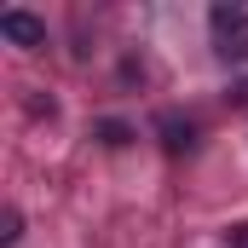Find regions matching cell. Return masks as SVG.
I'll return each instance as SVG.
<instances>
[{
    "label": "cell",
    "mask_w": 248,
    "mask_h": 248,
    "mask_svg": "<svg viewBox=\"0 0 248 248\" xmlns=\"http://www.w3.org/2000/svg\"><path fill=\"white\" fill-rule=\"evenodd\" d=\"M231 248H248V225H237V231H231Z\"/></svg>",
    "instance_id": "8992f818"
},
{
    "label": "cell",
    "mask_w": 248,
    "mask_h": 248,
    "mask_svg": "<svg viewBox=\"0 0 248 248\" xmlns=\"http://www.w3.org/2000/svg\"><path fill=\"white\" fill-rule=\"evenodd\" d=\"M208 17H214V29H219V35H231V29H248V0H219Z\"/></svg>",
    "instance_id": "3957f363"
},
{
    "label": "cell",
    "mask_w": 248,
    "mask_h": 248,
    "mask_svg": "<svg viewBox=\"0 0 248 248\" xmlns=\"http://www.w3.org/2000/svg\"><path fill=\"white\" fill-rule=\"evenodd\" d=\"M0 35H6L12 46H23V52L46 46V23H41V17H29L23 6H6V12H0Z\"/></svg>",
    "instance_id": "6da1fadb"
},
{
    "label": "cell",
    "mask_w": 248,
    "mask_h": 248,
    "mask_svg": "<svg viewBox=\"0 0 248 248\" xmlns=\"http://www.w3.org/2000/svg\"><path fill=\"white\" fill-rule=\"evenodd\" d=\"M162 144H168L173 156H185V150H196V122H179V116H162Z\"/></svg>",
    "instance_id": "7a4b0ae2"
},
{
    "label": "cell",
    "mask_w": 248,
    "mask_h": 248,
    "mask_svg": "<svg viewBox=\"0 0 248 248\" xmlns=\"http://www.w3.org/2000/svg\"><path fill=\"white\" fill-rule=\"evenodd\" d=\"M23 237V219H17V208H6L0 214V243H17Z\"/></svg>",
    "instance_id": "5b68a950"
},
{
    "label": "cell",
    "mask_w": 248,
    "mask_h": 248,
    "mask_svg": "<svg viewBox=\"0 0 248 248\" xmlns=\"http://www.w3.org/2000/svg\"><path fill=\"white\" fill-rule=\"evenodd\" d=\"M98 139H104L110 150H122L127 139H133V127H127V122H98Z\"/></svg>",
    "instance_id": "277c9868"
}]
</instances>
